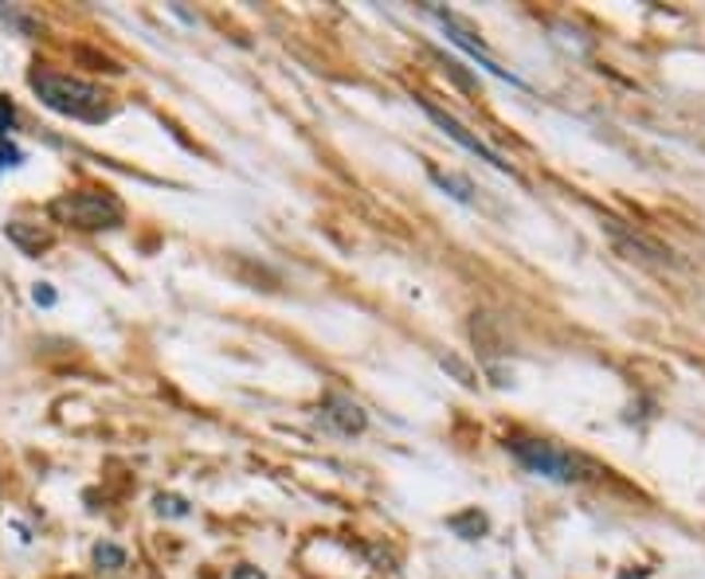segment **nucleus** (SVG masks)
<instances>
[{
  "mask_svg": "<svg viewBox=\"0 0 705 579\" xmlns=\"http://www.w3.org/2000/svg\"><path fill=\"white\" fill-rule=\"evenodd\" d=\"M28 86L36 94L39 103L47 110L63 114L71 122H106L110 118V103H106V94L98 91L94 83L86 79H75V75H59V71H32L28 75Z\"/></svg>",
  "mask_w": 705,
  "mask_h": 579,
  "instance_id": "1",
  "label": "nucleus"
},
{
  "mask_svg": "<svg viewBox=\"0 0 705 579\" xmlns=\"http://www.w3.org/2000/svg\"><path fill=\"white\" fill-rule=\"evenodd\" d=\"M51 220L67 227H79V232H110V227H122L126 212L122 204L106 192H94V188H79V192H63V197L51 200Z\"/></svg>",
  "mask_w": 705,
  "mask_h": 579,
  "instance_id": "2",
  "label": "nucleus"
},
{
  "mask_svg": "<svg viewBox=\"0 0 705 579\" xmlns=\"http://www.w3.org/2000/svg\"><path fill=\"white\" fill-rule=\"evenodd\" d=\"M509 450H514V458L521 462V466L529 470V474L537 477H549V482H580L584 477V462L576 454H568V450H561L556 442H545V439H514L509 442Z\"/></svg>",
  "mask_w": 705,
  "mask_h": 579,
  "instance_id": "3",
  "label": "nucleus"
},
{
  "mask_svg": "<svg viewBox=\"0 0 705 579\" xmlns=\"http://www.w3.org/2000/svg\"><path fill=\"white\" fill-rule=\"evenodd\" d=\"M420 110L427 114V118H432V122L439 126V130L447 133V138L459 141L462 150H470V153H474V157H482V161H486V165H494V168H498V173H514V168H509V161H502L498 153L490 150L486 141L474 138V133H470L467 126L459 122V118H451V114H447V110H439V106H432V103H427V98H420Z\"/></svg>",
  "mask_w": 705,
  "mask_h": 579,
  "instance_id": "4",
  "label": "nucleus"
},
{
  "mask_svg": "<svg viewBox=\"0 0 705 579\" xmlns=\"http://www.w3.org/2000/svg\"><path fill=\"white\" fill-rule=\"evenodd\" d=\"M321 420H326L333 430H341V435H361V430L368 427L365 407H361L357 400H349V395H329V400L321 403Z\"/></svg>",
  "mask_w": 705,
  "mask_h": 579,
  "instance_id": "5",
  "label": "nucleus"
},
{
  "mask_svg": "<svg viewBox=\"0 0 705 579\" xmlns=\"http://www.w3.org/2000/svg\"><path fill=\"white\" fill-rule=\"evenodd\" d=\"M432 173V180L443 188V192H451L455 200H462V204H470L474 200V188H470L467 177H455V173H443V168H427Z\"/></svg>",
  "mask_w": 705,
  "mask_h": 579,
  "instance_id": "6",
  "label": "nucleus"
},
{
  "mask_svg": "<svg viewBox=\"0 0 705 579\" xmlns=\"http://www.w3.org/2000/svg\"><path fill=\"white\" fill-rule=\"evenodd\" d=\"M9 122H12V110H4V106H0V168L20 165V150L9 141Z\"/></svg>",
  "mask_w": 705,
  "mask_h": 579,
  "instance_id": "7",
  "label": "nucleus"
},
{
  "mask_svg": "<svg viewBox=\"0 0 705 579\" xmlns=\"http://www.w3.org/2000/svg\"><path fill=\"white\" fill-rule=\"evenodd\" d=\"M94 560L106 564V568H122L126 564V552L114 548V544H103V548H94Z\"/></svg>",
  "mask_w": 705,
  "mask_h": 579,
  "instance_id": "8",
  "label": "nucleus"
},
{
  "mask_svg": "<svg viewBox=\"0 0 705 579\" xmlns=\"http://www.w3.org/2000/svg\"><path fill=\"white\" fill-rule=\"evenodd\" d=\"M157 509H161V513H169V517H185L188 513V505L180 501V497H157Z\"/></svg>",
  "mask_w": 705,
  "mask_h": 579,
  "instance_id": "9",
  "label": "nucleus"
},
{
  "mask_svg": "<svg viewBox=\"0 0 705 579\" xmlns=\"http://www.w3.org/2000/svg\"><path fill=\"white\" fill-rule=\"evenodd\" d=\"M32 298H36V302H39V306H56V294H51V290H47V286H44V282H39V286H36V290H32Z\"/></svg>",
  "mask_w": 705,
  "mask_h": 579,
  "instance_id": "10",
  "label": "nucleus"
},
{
  "mask_svg": "<svg viewBox=\"0 0 705 579\" xmlns=\"http://www.w3.org/2000/svg\"><path fill=\"white\" fill-rule=\"evenodd\" d=\"M235 579H263V576H251V571H235Z\"/></svg>",
  "mask_w": 705,
  "mask_h": 579,
  "instance_id": "11",
  "label": "nucleus"
},
{
  "mask_svg": "<svg viewBox=\"0 0 705 579\" xmlns=\"http://www.w3.org/2000/svg\"><path fill=\"white\" fill-rule=\"evenodd\" d=\"M627 579H635V576H627ZM639 579H643V576H639Z\"/></svg>",
  "mask_w": 705,
  "mask_h": 579,
  "instance_id": "12",
  "label": "nucleus"
}]
</instances>
